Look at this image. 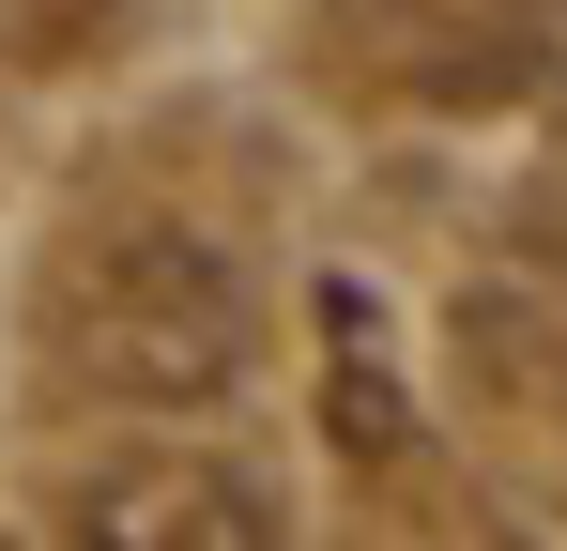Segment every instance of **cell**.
I'll return each mask as SVG.
<instances>
[{
  "label": "cell",
  "instance_id": "1",
  "mask_svg": "<svg viewBox=\"0 0 567 551\" xmlns=\"http://www.w3.org/2000/svg\"><path fill=\"white\" fill-rule=\"evenodd\" d=\"M78 367H93L107 398H138V414H199V398H230L246 383V261L185 230V215H154V230H123L78 291Z\"/></svg>",
  "mask_w": 567,
  "mask_h": 551
},
{
  "label": "cell",
  "instance_id": "2",
  "mask_svg": "<svg viewBox=\"0 0 567 551\" xmlns=\"http://www.w3.org/2000/svg\"><path fill=\"white\" fill-rule=\"evenodd\" d=\"M78 537H123V551H261V537H291V506L246 490L230 459H123L107 490H78Z\"/></svg>",
  "mask_w": 567,
  "mask_h": 551
}]
</instances>
